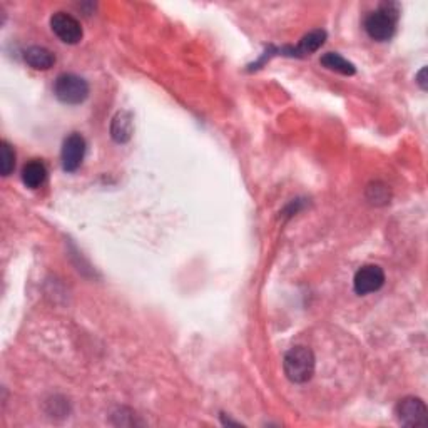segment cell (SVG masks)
I'll return each instance as SVG.
<instances>
[{"mask_svg":"<svg viewBox=\"0 0 428 428\" xmlns=\"http://www.w3.org/2000/svg\"><path fill=\"white\" fill-rule=\"evenodd\" d=\"M316 358L315 353L307 347H295L285 355L283 370L285 375L293 384H307L315 375Z\"/></svg>","mask_w":428,"mask_h":428,"instance_id":"obj_1","label":"cell"},{"mask_svg":"<svg viewBox=\"0 0 428 428\" xmlns=\"http://www.w3.org/2000/svg\"><path fill=\"white\" fill-rule=\"evenodd\" d=\"M397 13L398 7L395 4H381L378 11L371 12L365 19L368 37L376 42H385L393 37L395 27H397Z\"/></svg>","mask_w":428,"mask_h":428,"instance_id":"obj_2","label":"cell"},{"mask_svg":"<svg viewBox=\"0 0 428 428\" xmlns=\"http://www.w3.org/2000/svg\"><path fill=\"white\" fill-rule=\"evenodd\" d=\"M54 94L61 102L77 106L89 97V84L76 74H61L54 84Z\"/></svg>","mask_w":428,"mask_h":428,"instance_id":"obj_3","label":"cell"},{"mask_svg":"<svg viewBox=\"0 0 428 428\" xmlns=\"http://www.w3.org/2000/svg\"><path fill=\"white\" fill-rule=\"evenodd\" d=\"M395 415L405 427L428 425V408L422 398L407 397L400 400L395 407Z\"/></svg>","mask_w":428,"mask_h":428,"instance_id":"obj_4","label":"cell"},{"mask_svg":"<svg viewBox=\"0 0 428 428\" xmlns=\"http://www.w3.org/2000/svg\"><path fill=\"white\" fill-rule=\"evenodd\" d=\"M51 29L64 44H71V45L79 44L82 40V35H84L81 22L67 12L54 13L51 17Z\"/></svg>","mask_w":428,"mask_h":428,"instance_id":"obj_5","label":"cell"},{"mask_svg":"<svg viewBox=\"0 0 428 428\" xmlns=\"http://www.w3.org/2000/svg\"><path fill=\"white\" fill-rule=\"evenodd\" d=\"M85 156V139L81 134L72 133L64 139L61 159L66 172H76Z\"/></svg>","mask_w":428,"mask_h":428,"instance_id":"obj_6","label":"cell"},{"mask_svg":"<svg viewBox=\"0 0 428 428\" xmlns=\"http://www.w3.org/2000/svg\"><path fill=\"white\" fill-rule=\"evenodd\" d=\"M385 285V271L378 265H367L359 268L353 278V288L357 295L375 293Z\"/></svg>","mask_w":428,"mask_h":428,"instance_id":"obj_7","label":"cell"},{"mask_svg":"<svg viewBox=\"0 0 428 428\" xmlns=\"http://www.w3.org/2000/svg\"><path fill=\"white\" fill-rule=\"evenodd\" d=\"M134 133L133 116L127 111H119L114 116L111 122V138L116 141L117 144L129 143Z\"/></svg>","mask_w":428,"mask_h":428,"instance_id":"obj_8","label":"cell"},{"mask_svg":"<svg viewBox=\"0 0 428 428\" xmlns=\"http://www.w3.org/2000/svg\"><path fill=\"white\" fill-rule=\"evenodd\" d=\"M24 61L27 62V66L32 67V69L47 71L56 64V56H54L49 49L34 45V47H29L24 52Z\"/></svg>","mask_w":428,"mask_h":428,"instance_id":"obj_9","label":"cell"},{"mask_svg":"<svg viewBox=\"0 0 428 428\" xmlns=\"http://www.w3.org/2000/svg\"><path fill=\"white\" fill-rule=\"evenodd\" d=\"M326 40V32L318 29V30H311L309 34L304 35V37L299 40L298 47L296 49H290V56H309V54L316 52L318 49L325 44Z\"/></svg>","mask_w":428,"mask_h":428,"instance_id":"obj_10","label":"cell"},{"mask_svg":"<svg viewBox=\"0 0 428 428\" xmlns=\"http://www.w3.org/2000/svg\"><path fill=\"white\" fill-rule=\"evenodd\" d=\"M45 177H47V170H45L44 162L37 161V159L27 162L24 170H22V183L30 189L40 188L44 184Z\"/></svg>","mask_w":428,"mask_h":428,"instance_id":"obj_11","label":"cell"},{"mask_svg":"<svg viewBox=\"0 0 428 428\" xmlns=\"http://www.w3.org/2000/svg\"><path fill=\"white\" fill-rule=\"evenodd\" d=\"M321 66L326 67V69L340 72L343 76H353L355 74V66L350 61H347L343 56L336 52H326L325 56L321 57Z\"/></svg>","mask_w":428,"mask_h":428,"instance_id":"obj_12","label":"cell"},{"mask_svg":"<svg viewBox=\"0 0 428 428\" xmlns=\"http://www.w3.org/2000/svg\"><path fill=\"white\" fill-rule=\"evenodd\" d=\"M16 167V151L7 141H2L0 144V171L2 176H8Z\"/></svg>","mask_w":428,"mask_h":428,"instance_id":"obj_13","label":"cell"},{"mask_svg":"<svg viewBox=\"0 0 428 428\" xmlns=\"http://www.w3.org/2000/svg\"><path fill=\"white\" fill-rule=\"evenodd\" d=\"M367 196L373 204H385L386 201H388L390 193H388V188H386L385 184L375 183V184L368 186Z\"/></svg>","mask_w":428,"mask_h":428,"instance_id":"obj_14","label":"cell"},{"mask_svg":"<svg viewBox=\"0 0 428 428\" xmlns=\"http://www.w3.org/2000/svg\"><path fill=\"white\" fill-rule=\"evenodd\" d=\"M417 82H418V85H420V88L423 90H427V67H423V69L420 72H418Z\"/></svg>","mask_w":428,"mask_h":428,"instance_id":"obj_15","label":"cell"}]
</instances>
